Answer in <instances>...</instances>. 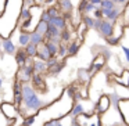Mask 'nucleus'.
<instances>
[{
  "label": "nucleus",
  "instance_id": "nucleus-18",
  "mask_svg": "<svg viewBox=\"0 0 129 126\" xmlns=\"http://www.w3.org/2000/svg\"><path fill=\"white\" fill-rule=\"evenodd\" d=\"M111 78H114L115 82H118L119 85H122L123 87H128L129 82H128V78H129V71L126 68L122 69V76H118V75H111Z\"/></svg>",
  "mask_w": 129,
  "mask_h": 126
},
{
  "label": "nucleus",
  "instance_id": "nucleus-27",
  "mask_svg": "<svg viewBox=\"0 0 129 126\" xmlns=\"http://www.w3.org/2000/svg\"><path fill=\"white\" fill-rule=\"evenodd\" d=\"M24 50H25L26 56H28L29 58H35V57H36V46L32 45V43H28V45L24 47Z\"/></svg>",
  "mask_w": 129,
  "mask_h": 126
},
{
  "label": "nucleus",
  "instance_id": "nucleus-40",
  "mask_svg": "<svg viewBox=\"0 0 129 126\" xmlns=\"http://www.w3.org/2000/svg\"><path fill=\"white\" fill-rule=\"evenodd\" d=\"M34 2V6H40V7H43L46 4V2L47 0H32Z\"/></svg>",
  "mask_w": 129,
  "mask_h": 126
},
{
  "label": "nucleus",
  "instance_id": "nucleus-32",
  "mask_svg": "<svg viewBox=\"0 0 129 126\" xmlns=\"http://www.w3.org/2000/svg\"><path fill=\"white\" fill-rule=\"evenodd\" d=\"M106 42L108 46H118L121 43V37H117V36H110V37H106Z\"/></svg>",
  "mask_w": 129,
  "mask_h": 126
},
{
  "label": "nucleus",
  "instance_id": "nucleus-5",
  "mask_svg": "<svg viewBox=\"0 0 129 126\" xmlns=\"http://www.w3.org/2000/svg\"><path fill=\"white\" fill-rule=\"evenodd\" d=\"M110 107H111V101H110V96L108 94H103L100 98H99V101L94 104V111L96 114L101 115L104 114V112H107L110 109Z\"/></svg>",
  "mask_w": 129,
  "mask_h": 126
},
{
  "label": "nucleus",
  "instance_id": "nucleus-15",
  "mask_svg": "<svg viewBox=\"0 0 129 126\" xmlns=\"http://www.w3.org/2000/svg\"><path fill=\"white\" fill-rule=\"evenodd\" d=\"M49 24H51V25H54L56 28H58L60 31H62V29L67 28L68 21L65 20V18L62 17V14H61V15H57V17L50 18V20H49Z\"/></svg>",
  "mask_w": 129,
  "mask_h": 126
},
{
  "label": "nucleus",
  "instance_id": "nucleus-42",
  "mask_svg": "<svg viewBox=\"0 0 129 126\" xmlns=\"http://www.w3.org/2000/svg\"><path fill=\"white\" fill-rule=\"evenodd\" d=\"M54 126H64V125H62V123L60 122L58 119H57V120H56V125H54Z\"/></svg>",
  "mask_w": 129,
  "mask_h": 126
},
{
  "label": "nucleus",
  "instance_id": "nucleus-11",
  "mask_svg": "<svg viewBox=\"0 0 129 126\" xmlns=\"http://www.w3.org/2000/svg\"><path fill=\"white\" fill-rule=\"evenodd\" d=\"M32 68H34V72L40 73V75H43V73H47V72H49V68H47V64H46V61H43V60H39V58H34V60H32Z\"/></svg>",
  "mask_w": 129,
  "mask_h": 126
},
{
  "label": "nucleus",
  "instance_id": "nucleus-23",
  "mask_svg": "<svg viewBox=\"0 0 129 126\" xmlns=\"http://www.w3.org/2000/svg\"><path fill=\"white\" fill-rule=\"evenodd\" d=\"M28 43H29V32L20 31V35H18V45H20L21 47H25Z\"/></svg>",
  "mask_w": 129,
  "mask_h": 126
},
{
  "label": "nucleus",
  "instance_id": "nucleus-41",
  "mask_svg": "<svg viewBox=\"0 0 129 126\" xmlns=\"http://www.w3.org/2000/svg\"><path fill=\"white\" fill-rule=\"evenodd\" d=\"M100 2H101V0H89V3H92L93 6H99V4H100Z\"/></svg>",
  "mask_w": 129,
  "mask_h": 126
},
{
  "label": "nucleus",
  "instance_id": "nucleus-2",
  "mask_svg": "<svg viewBox=\"0 0 129 126\" xmlns=\"http://www.w3.org/2000/svg\"><path fill=\"white\" fill-rule=\"evenodd\" d=\"M32 60L34 58H26L25 64L22 65V67H20V69H18L17 72V80L21 82V83H29V80H31V76L32 73H34V68H32Z\"/></svg>",
  "mask_w": 129,
  "mask_h": 126
},
{
  "label": "nucleus",
  "instance_id": "nucleus-44",
  "mask_svg": "<svg viewBox=\"0 0 129 126\" xmlns=\"http://www.w3.org/2000/svg\"><path fill=\"white\" fill-rule=\"evenodd\" d=\"M0 51H2V37H0Z\"/></svg>",
  "mask_w": 129,
  "mask_h": 126
},
{
  "label": "nucleus",
  "instance_id": "nucleus-8",
  "mask_svg": "<svg viewBox=\"0 0 129 126\" xmlns=\"http://www.w3.org/2000/svg\"><path fill=\"white\" fill-rule=\"evenodd\" d=\"M2 51L4 54H9V56H13L17 51V46L14 45V42L11 40V36L9 37H3L2 39Z\"/></svg>",
  "mask_w": 129,
  "mask_h": 126
},
{
  "label": "nucleus",
  "instance_id": "nucleus-22",
  "mask_svg": "<svg viewBox=\"0 0 129 126\" xmlns=\"http://www.w3.org/2000/svg\"><path fill=\"white\" fill-rule=\"evenodd\" d=\"M26 20H31V10L29 7H25L22 6L20 10V15H18V21H26Z\"/></svg>",
  "mask_w": 129,
  "mask_h": 126
},
{
  "label": "nucleus",
  "instance_id": "nucleus-6",
  "mask_svg": "<svg viewBox=\"0 0 129 126\" xmlns=\"http://www.w3.org/2000/svg\"><path fill=\"white\" fill-rule=\"evenodd\" d=\"M112 29H114V22H111V21H108V20H101L100 21V25H99V28H97V33L100 35L101 37H110V36H112Z\"/></svg>",
  "mask_w": 129,
  "mask_h": 126
},
{
  "label": "nucleus",
  "instance_id": "nucleus-35",
  "mask_svg": "<svg viewBox=\"0 0 129 126\" xmlns=\"http://www.w3.org/2000/svg\"><path fill=\"white\" fill-rule=\"evenodd\" d=\"M87 3H89V0H81V2H79V4H78L79 14H83V10H85V7H86Z\"/></svg>",
  "mask_w": 129,
  "mask_h": 126
},
{
  "label": "nucleus",
  "instance_id": "nucleus-30",
  "mask_svg": "<svg viewBox=\"0 0 129 126\" xmlns=\"http://www.w3.org/2000/svg\"><path fill=\"white\" fill-rule=\"evenodd\" d=\"M46 11H47V14L50 15V18H53V17H57V15H61V11L58 10V7L54 4V6H50V7H47L46 9Z\"/></svg>",
  "mask_w": 129,
  "mask_h": 126
},
{
  "label": "nucleus",
  "instance_id": "nucleus-21",
  "mask_svg": "<svg viewBox=\"0 0 129 126\" xmlns=\"http://www.w3.org/2000/svg\"><path fill=\"white\" fill-rule=\"evenodd\" d=\"M26 58H28V56H26L25 50H24V47H20L17 51H15V61H17L18 67H22L24 64H25Z\"/></svg>",
  "mask_w": 129,
  "mask_h": 126
},
{
  "label": "nucleus",
  "instance_id": "nucleus-34",
  "mask_svg": "<svg viewBox=\"0 0 129 126\" xmlns=\"http://www.w3.org/2000/svg\"><path fill=\"white\" fill-rule=\"evenodd\" d=\"M100 50H101V56H103L106 60H110V58L112 57V51L110 50V49H107V47H100Z\"/></svg>",
  "mask_w": 129,
  "mask_h": 126
},
{
  "label": "nucleus",
  "instance_id": "nucleus-9",
  "mask_svg": "<svg viewBox=\"0 0 129 126\" xmlns=\"http://www.w3.org/2000/svg\"><path fill=\"white\" fill-rule=\"evenodd\" d=\"M29 82H31L32 87H34L35 90H43V92L46 90V82H45V79H43V75H40V73L34 72Z\"/></svg>",
  "mask_w": 129,
  "mask_h": 126
},
{
  "label": "nucleus",
  "instance_id": "nucleus-16",
  "mask_svg": "<svg viewBox=\"0 0 129 126\" xmlns=\"http://www.w3.org/2000/svg\"><path fill=\"white\" fill-rule=\"evenodd\" d=\"M81 114H86L83 104H82V103H74V105L71 107L68 115H70L71 118H76V116H79Z\"/></svg>",
  "mask_w": 129,
  "mask_h": 126
},
{
  "label": "nucleus",
  "instance_id": "nucleus-31",
  "mask_svg": "<svg viewBox=\"0 0 129 126\" xmlns=\"http://www.w3.org/2000/svg\"><path fill=\"white\" fill-rule=\"evenodd\" d=\"M99 7H100V9H104V10H111L115 7V4H114L112 0H101Z\"/></svg>",
  "mask_w": 129,
  "mask_h": 126
},
{
  "label": "nucleus",
  "instance_id": "nucleus-20",
  "mask_svg": "<svg viewBox=\"0 0 129 126\" xmlns=\"http://www.w3.org/2000/svg\"><path fill=\"white\" fill-rule=\"evenodd\" d=\"M90 72H89V69H85V68H79L78 69V80L81 82V83H89V80H90Z\"/></svg>",
  "mask_w": 129,
  "mask_h": 126
},
{
  "label": "nucleus",
  "instance_id": "nucleus-17",
  "mask_svg": "<svg viewBox=\"0 0 129 126\" xmlns=\"http://www.w3.org/2000/svg\"><path fill=\"white\" fill-rule=\"evenodd\" d=\"M36 57L39 60H43V61H47L49 58H51V56H50V53L47 51V49H46L45 43L36 46Z\"/></svg>",
  "mask_w": 129,
  "mask_h": 126
},
{
  "label": "nucleus",
  "instance_id": "nucleus-37",
  "mask_svg": "<svg viewBox=\"0 0 129 126\" xmlns=\"http://www.w3.org/2000/svg\"><path fill=\"white\" fill-rule=\"evenodd\" d=\"M94 7H97V6H93L92 3H87L86 7H85V10H83V14H90V13L94 10Z\"/></svg>",
  "mask_w": 129,
  "mask_h": 126
},
{
  "label": "nucleus",
  "instance_id": "nucleus-12",
  "mask_svg": "<svg viewBox=\"0 0 129 126\" xmlns=\"http://www.w3.org/2000/svg\"><path fill=\"white\" fill-rule=\"evenodd\" d=\"M128 98H121L119 101H118V108H117V111L119 112V115L122 116V120H123V123H126L128 125Z\"/></svg>",
  "mask_w": 129,
  "mask_h": 126
},
{
  "label": "nucleus",
  "instance_id": "nucleus-13",
  "mask_svg": "<svg viewBox=\"0 0 129 126\" xmlns=\"http://www.w3.org/2000/svg\"><path fill=\"white\" fill-rule=\"evenodd\" d=\"M57 4L56 6L58 7V10L61 11V14H71L74 10V4L71 0H56Z\"/></svg>",
  "mask_w": 129,
  "mask_h": 126
},
{
  "label": "nucleus",
  "instance_id": "nucleus-43",
  "mask_svg": "<svg viewBox=\"0 0 129 126\" xmlns=\"http://www.w3.org/2000/svg\"><path fill=\"white\" fill-rule=\"evenodd\" d=\"M2 87H3V79L0 78V89H2Z\"/></svg>",
  "mask_w": 129,
  "mask_h": 126
},
{
  "label": "nucleus",
  "instance_id": "nucleus-36",
  "mask_svg": "<svg viewBox=\"0 0 129 126\" xmlns=\"http://www.w3.org/2000/svg\"><path fill=\"white\" fill-rule=\"evenodd\" d=\"M49 20H50V15L47 14L46 9H43V11L40 13V21H45V22H49Z\"/></svg>",
  "mask_w": 129,
  "mask_h": 126
},
{
  "label": "nucleus",
  "instance_id": "nucleus-4",
  "mask_svg": "<svg viewBox=\"0 0 129 126\" xmlns=\"http://www.w3.org/2000/svg\"><path fill=\"white\" fill-rule=\"evenodd\" d=\"M0 109H2V112L7 116V119H10V120H15L20 116V112H18V109L15 108V105L13 103L4 101V103H2V105H0Z\"/></svg>",
  "mask_w": 129,
  "mask_h": 126
},
{
  "label": "nucleus",
  "instance_id": "nucleus-3",
  "mask_svg": "<svg viewBox=\"0 0 129 126\" xmlns=\"http://www.w3.org/2000/svg\"><path fill=\"white\" fill-rule=\"evenodd\" d=\"M76 120L81 126H101L100 115L93 112V114H81L76 116Z\"/></svg>",
  "mask_w": 129,
  "mask_h": 126
},
{
  "label": "nucleus",
  "instance_id": "nucleus-1",
  "mask_svg": "<svg viewBox=\"0 0 129 126\" xmlns=\"http://www.w3.org/2000/svg\"><path fill=\"white\" fill-rule=\"evenodd\" d=\"M21 96H22V104L18 108L20 115H24V116H29V114L35 115L45 107V103L40 100L36 90L32 87L31 83H22Z\"/></svg>",
  "mask_w": 129,
  "mask_h": 126
},
{
  "label": "nucleus",
  "instance_id": "nucleus-24",
  "mask_svg": "<svg viewBox=\"0 0 129 126\" xmlns=\"http://www.w3.org/2000/svg\"><path fill=\"white\" fill-rule=\"evenodd\" d=\"M43 43H45L47 51L50 53V56H51V57H56V56H57V51H58V45H56V43H51V42H49V40H45Z\"/></svg>",
  "mask_w": 129,
  "mask_h": 126
},
{
  "label": "nucleus",
  "instance_id": "nucleus-39",
  "mask_svg": "<svg viewBox=\"0 0 129 126\" xmlns=\"http://www.w3.org/2000/svg\"><path fill=\"white\" fill-rule=\"evenodd\" d=\"M121 49H122V51H123V54H125V60H126V62L129 61V49L126 47V46H121Z\"/></svg>",
  "mask_w": 129,
  "mask_h": 126
},
{
  "label": "nucleus",
  "instance_id": "nucleus-28",
  "mask_svg": "<svg viewBox=\"0 0 129 126\" xmlns=\"http://www.w3.org/2000/svg\"><path fill=\"white\" fill-rule=\"evenodd\" d=\"M62 68H64V62L62 61H57V64H54L51 68H49V72L53 73V75H57V73H60L62 71Z\"/></svg>",
  "mask_w": 129,
  "mask_h": 126
},
{
  "label": "nucleus",
  "instance_id": "nucleus-25",
  "mask_svg": "<svg viewBox=\"0 0 129 126\" xmlns=\"http://www.w3.org/2000/svg\"><path fill=\"white\" fill-rule=\"evenodd\" d=\"M60 39H61L62 43H70L71 40H72V33H71L70 28H65L61 31V33H60Z\"/></svg>",
  "mask_w": 129,
  "mask_h": 126
},
{
  "label": "nucleus",
  "instance_id": "nucleus-38",
  "mask_svg": "<svg viewBox=\"0 0 129 126\" xmlns=\"http://www.w3.org/2000/svg\"><path fill=\"white\" fill-rule=\"evenodd\" d=\"M112 2H114L115 6H121V7H123V6L128 4V0H112Z\"/></svg>",
  "mask_w": 129,
  "mask_h": 126
},
{
  "label": "nucleus",
  "instance_id": "nucleus-33",
  "mask_svg": "<svg viewBox=\"0 0 129 126\" xmlns=\"http://www.w3.org/2000/svg\"><path fill=\"white\" fill-rule=\"evenodd\" d=\"M92 17L96 18V20H103V13H101V9L100 7H94V10L92 11Z\"/></svg>",
  "mask_w": 129,
  "mask_h": 126
},
{
  "label": "nucleus",
  "instance_id": "nucleus-29",
  "mask_svg": "<svg viewBox=\"0 0 129 126\" xmlns=\"http://www.w3.org/2000/svg\"><path fill=\"white\" fill-rule=\"evenodd\" d=\"M57 58L58 60H62V58H65L67 57V46H65V43H60L58 45V51H57Z\"/></svg>",
  "mask_w": 129,
  "mask_h": 126
},
{
  "label": "nucleus",
  "instance_id": "nucleus-14",
  "mask_svg": "<svg viewBox=\"0 0 129 126\" xmlns=\"http://www.w3.org/2000/svg\"><path fill=\"white\" fill-rule=\"evenodd\" d=\"M82 42H83V40L78 39V37H76V39H74V40H71L70 45L67 46V56H75V54H78L79 49H81Z\"/></svg>",
  "mask_w": 129,
  "mask_h": 126
},
{
  "label": "nucleus",
  "instance_id": "nucleus-19",
  "mask_svg": "<svg viewBox=\"0 0 129 126\" xmlns=\"http://www.w3.org/2000/svg\"><path fill=\"white\" fill-rule=\"evenodd\" d=\"M43 42H45V36H43V35L38 33L36 31L29 32V43H32V45L38 46V45H42Z\"/></svg>",
  "mask_w": 129,
  "mask_h": 126
},
{
  "label": "nucleus",
  "instance_id": "nucleus-7",
  "mask_svg": "<svg viewBox=\"0 0 129 126\" xmlns=\"http://www.w3.org/2000/svg\"><path fill=\"white\" fill-rule=\"evenodd\" d=\"M122 9H123V7H121V6H115L114 9H111V10L101 9L103 18H104V20L111 21V22H117L118 18H119V15H121V13H122Z\"/></svg>",
  "mask_w": 129,
  "mask_h": 126
},
{
  "label": "nucleus",
  "instance_id": "nucleus-10",
  "mask_svg": "<svg viewBox=\"0 0 129 126\" xmlns=\"http://www.w3.org/2000/svg\"><path fill=\"white\" fill-rule=\"evenodd\" d=\"M106 61L107 60L104 58L101 54H99V56H96L94 57V60L92 61V64H90V67L87 68L89 69V72H90V75H93L94 72H97V71H100L101 68L104 67V64H106Z\"/></svg>",
  "mask_w": 129,
  "mask_h": 126
},
{
  "label": "nucleus",
  "instance_id": "nucleus-26",
  "mask_svg": "<svg viewBox=\"0 0 129 126\" xmlns=\"http://www.w3.org/2000/svg\"><path fill=\"white\" fill-rule=\"evenodd\" d=\"M34 31H36L38 33H40V35L45 36V35L47 33V22H45V21H39V22L36 24V26H35Z\"/></svg>",
  "mask_w": 129,
  "mask_h": 126
}]
</instances>
